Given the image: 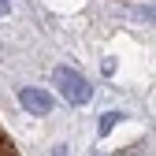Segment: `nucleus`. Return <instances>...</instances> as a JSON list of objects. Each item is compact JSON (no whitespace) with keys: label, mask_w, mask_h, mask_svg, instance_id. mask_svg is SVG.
<instances>
[{"label":"nucleus","mask_w":156,"mask_h":156,"mask_svg":"<svg viewBox=\"0 0 156 156\" xmlns=\"http://www.w3.org/2000/svg\"><path fill=\"white\" fill-rule=\"evenodd\" d=\"M56 86H60V93L71 104H89V97H93L89 78H82L74 67H56Z\"/></svg>","instance_id":"obj_1"},{"label":"nucleus","mask_w":156,"mask_h":156,"mask_svg":"<svg viewBox=\"0 0 156 156\" xmlns=\"http://www.w3.org/2000/svg\"><path fill=\"white\" fill-rule=\"evenodd\" d=\"M19 104L30 108V112H37V115H45L52 108V97L45 89H37V86H26V89H19Z\"/></svg>","instance_id":"obj_2"},{"label":"nucleus","mask_w":156,"mask_h":156,"mask_svg":"<svg viewBox=\"0 0 156 156\" xmlns=\"http://www.w3.org/2000/svg\"><path fill=\"white\" fill-rule=\"evenodd\" d=\"M0 156H15V149H11V141H8L4 130H0Z\"/></svg>","instance_id":"obj_3"},{"label":"nucleus","mask_w":156,"mask_h":156,"mask_svg":"<svg viewBox=\"0 0 156 156\" xmlns=\"http://www.w3.org/2000/svg\"><path fill=\"white\" fill-rule=\"evenodd\" d=\"M8 8H11V0H0V15H8Z\"/></svg>","instance_id":"obj_4"}]
</instances>
